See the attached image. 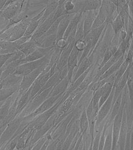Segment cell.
Segmentation results:
<instances>
[{
	"mask_svg": "<svg viewBox=\"0 0 133 150\" xmlns=\"http://www.w3.org/2000/svg\"><path fill=\"white\" fill-rule=\"evenodd\" d=\"M50 59L44 62L41 65L30 74L23 76L18 91L19 96H20L27 91L38 76L45 70L48 65Z\"/></svg>",
	"mask_w": 133,
	"mask_h": 150,
	"instance_id": "cell-1",
	"label": "cell"
},
{
	"mask_svg": "<svg viewBox=\"0 0 133 150\" xmlns=\"http://www.w3.org/2000/svg\"><path fill=\"white\" fill-rule=\"evenodd\" d=\"M31 20L24 19L5 30L4 34L7 37L6 40L14 42L24 36Z\"/></svg>",
	"mask_w": 133,
	"mask_h": 150,
	"instance_id": "cell-2",
	"label": "cell"
},
{
	"mask_svg": "<svg viewBox=\"0 0 133 150\" xmlns=\"http://www.w3.org/2000/svg\"><path fill=\"white\" fill-rule=\"evenodd\" d=\"M126 93L125 91L122 92V103L120 111L114 118L113 125V132H112V147L111 150H116L117 143L118 141L119 135L121 130L122 124L123 115L124 108L126 101Z\"/></svg>",
	"mask_w": 133,
	"mask_h": 150,
	"instance_id": "cell-3",
	"label": "cell"
},
{
	"mask_svg": "<svg viewBox=\"0 0 133 150\" xmlns=\"http://www.w3.org/2000/svg\"><path fill=\"white\" fill-rule=\"evenodd\" d=\"M23 118L16 117L7 125L0 138V146L15 137L18 130L22 124Z\"/></svg>",
	"mask_w": 133,
	"mask_h": 150,
	"instance_id": "cell-4",
	"label": "cell"
},
{
	"mask_svg": "<svg viewBox=\"0 0 133 150\" xmlns=\"http://www.w3.org/2000/svg\"><path fill=\"white\" fill-rule=\"evenodd\" d=\"M53 51V50L51 53L40 59L33 61V62H27L19 66L13 74L17 76L23 77L30 74V73L32 72L34 70H36L37 68L41 65L46 61L50 59L51 54Z\"/></svg>",
	"mask_w": 133,
	"mask_h": 150,
	"instance_id": "cell-5",
	"label": "cell"
},
{
	"mask_svg": "<svg viewBox=\"0 0 133 150\" xmlns=\"http://www.w3.org/2000/svg\"><path fill=\"white\" fill-rule=\"evenodd\" d=\"M24 1H7L1 11L4 17L9 21L21 11Z\"/></svg>",
	"mask_w": 133,
	"mask_h": 150,
	"instance_id": "cell-6",
	"label": "cell"
},
{
	"mask_svg": "<svg viewBox=\"0 0 133 150\" xmlns=\"http://www.w3.org/2000/svg\"><path fill=\"white\" fill-rule=\"evenodd\" d=\"M94 55L92 52L89 56L86 57L82 61L74 71V77L72 79V83L93 66L94 63Z\"/></svg>",
	"mask_w": 133,
	"mask_h": 150,
	"instance_id": "cell-7",
	"label": "cell"
},
{
	"mask_svg": "<svg viewBox=\"0 0 133 150\" xmlns=\"http://www.w3.org/2000/svg\"><path fill=\"white\" fill-rule=\"evenodd\" d=\"M108 24L106 22L100 27L92 29L89 33L84 38L83 40H84L90 41L91 42L93 50L99 42L103 30Z\"/></svg>",
	"mask_w": 133,
	"mask_h": 150,
	"instance_id": "cell-8",
	"label": "cell"
},
{
	"mask_svg": "<svg viewBox=\"0 0 133 150\" xmlns=\"http://www.w3.org/2000/svg\"><path fill=\"white\" fill-rule=\"evenodd\" d=\"M54 13L55 12L39 25L38 28L32 36L30 40H35L42 37L48 31L54 22L53 17Z\"/></svg>",
	"mask_w": 133,
	"mask_h": 150,
	"instance_id": "cell-9",
	"label": "cell"
},
{
	"mask_svg": "<svg viewBox=\"0 0 133 150\" xmlns=\"http://www.w3.org/2000/svg\"><path fill=\"white\" fill-rule=\"evenodd\" d=\"M25 58L13 61L8 64H4L1 68L3 70V71L1 75V81L3 80L8 76L13 74L19 66L27 63Z\"/></svg>",
	"mask_w": 133,
	"mask_h": 150,
	"instance_id": "cell-10",
	"label": "cell"
},
{
	"mask_svg": "<svg viewBox=\"0 0 133 150\" xmlns=\"http://www.w3.org/2000/svg\"><path fill=\"white\" fill-rule=\"evenodd\" d=\"M99 10L88 11L83 13L84 18L83 28L85 35L84 37L88 35L92 30L93 23Z\"/></svg>",
	"mask_w": 133,
	"mask_h": 150,
	"instance_id": "cell-11",
	"label": "cell"
},
{
	"mask_svg": "<svg viewBox=\"0 0 133 150\" xmlns=\"http://www.w3.org/2000/svg\"><path fill=\"white\" fill-rule=\"evenodd\" d=\"M75 42L70 43L62 50L59 59L56 67V71H59L67 65L68 60L70 54L74 47Z\"/></svg>",
	"mask_w": 133,
	"mask_h": 150,
	"instance_id": "cell-12",
	"label": "cell"
},
{
	"mask_svg": "<svg viewBox=\"0 0 133 150\" xmlns=\"http://www.w3.org/2000/svg\"><path fill=\"white\" fill-rule=\"evenodd\" d=\"M54 47H55L48 48L37 47L32 53L26 57V60L27 62H31L44 58L51 53L53 51Z\"/></svg>",
	"mask_w": 133,
	"mask_h": 150,
	"instance_id": "cell-13",
	"label": "cell"
},
{
	"mask_svg": "<svg viewBox=\"0 0 133 150\" xmlns=\"http://www.w3.org/2000/svg\"><path fill=\"white\" fill-rule=\"evenodd\" d=\"M125 109L124 108L123 115L122 124L119 135L118 142L120 150H124L125 143L128 132V124L127 121V114Z\"/></svg>",
	"mask_w": 133,
	"mask_h": 150,
	"instance_id": "cell-14",
	"label": "cell"
},
{
	"mask_svg": "<svg viewBox=\"0 0 133 150\" xmlns=\"http://www.w3.org/2000/svg\"><path fill=\"white\" fill-rule=\"evenodd\" d=\"M33 41L36 42L38 47H53L55 46L57 43V35H52L46 36H42L40 38Z\"/></svg>",
	"mask_w": 133,
	"mask_h": 150,
	"instance_id": "cell-15",
	"label": "cell"
},
{
	"mask_svg": "<svg viewBox=\"0 0 133 150\" xmlns=\"http://www.w3.org/2000/svg\"><path fill=\"white\" fill-rule=\"evenodd\" d=\"M45 8L41 11L39 13L36 15L30 20L29 25L27 28L24 36H32L36 29L38 28L40 23L41 19L44 13Z\"/></svg>",
	"mask_w": 133,
	"mask_h": 150,
	"instance_id": "cell-16",
	"label": "cell"
},
{
	"mask_svg": "<svg viewBox=\"0 0 133 150\" xmlns=\"http://www.w3.org/2000/svg\"><path fill=\"white\" fill-rule=\"evenodd\" d=\"M114 91H115V87L113 86V90H112L110 95L103 104L100 112H99L98 119L99 122H100L106 117L107 113H108V111H109L111 107L112 103L113 102Z\"/></svg>",
	"mask_w": 133,
	"mask_h": 150,
	"instance_id": "cell-17",
	"label": "cell"
},
{
	"mask_svg": "<svg viewBox=\"0 0 133 150\" xmlns=\"http://www.w3.org/2000/svg\"><path fill=\"white\" fill-rule=\"evenodd\" d=\"M130 66L128 67L127 70H126L124 74L119 80L116 86L114 98L113 100V104H114L117 98L119 95L122 92L123 90L125 88L128 81V76H129L130 72Z\"/></svg>",
	"mask_w": 133,
	"mask_h": 150,
	"instance_id": "cell-18",
	"label": "cell"
},
{
	"mask_svg": "<svg viewBox=\"0 0 133 150\" xmlns=\"http://www.w3.org/2000/svg\"><path fill=\"white\" fill-rule=\"evenodd\" d=\"M74 15V14H69L65 15L61 20L57 33V40L64 38V34L68 26L70 21Z\"/></svg>",
	"mask_w": 133,
	"mask_h": 150,
	"instance_id": "cell-19",
	"label": "cell"
},
{
	"mask_svg": "<svg viewBox=\"0 0 133 150\" xmlns=\"http://www.w3.org/2000/svg\"><path fill=\"white\" fill-rule=\"evenodd\" d=\"M18 50L14 42L0 40V54H13Z\"/></svg>",
	"mask_w": 133,
	"mask_h": 150,
	"instance_id": "cell-20",
	"label": "cell"
},
{
	"mask_svg": "<svg viewBox=\"0 0 133 150\" xmlns=\"http://www.w3.org/2000/svg\"><path fill=\"white\" fill-rule=\"evenodd\" d=\"M101 5L104 9L107 15L106 22L108 24L111 23L113 21V14L115 11L116 10V6L112 1H103Z\"/></svg>",
	"mask_w": 133,
	"mask_h": 150,
	"instance_id": "cell-21",
	"label": "cell"
},
{
	"mask_svg": "<svg viewBox=\"0 0 133 150\" xmlns=\"http://www.w3.org/2000/svg\"><path fill=\"white\" fill-rule=\"evenodd\" d=\"M37 47L36 42L30 39L28 42L18 46L17 48L18 50L23 52L27 57L32 53Z\"/></svg>",
	"mask_w": 133,
	"mask_h": 150,
	"instance_id": "cell-22",
	"label": "cell"
},
{
	"mask_svg": "<svg viewBox=\"0 0 133 150\" xmlns=\"http://www.w3.org/2000/svg\"><path fill=\"white\" fill-rule=\"evenodd\" d=\"M118 48V47L117 46L116 44H113L112 43L110 45L106 50V52L104 54L102 61L98 68V71L100 70L104 66V65L113 57V55L116 52Z\"/></svg>",
	"mask_w": 133,
	"mask_h": 150,
	"instance_id": "cell-23",
	"label": "cell"
},
{
	"mask_svg": "<svg viewBox=\"0 0 133 150\" xmlns=\"http://www.w3.org/2000/svg\"><path fill=\"white\" fill-rule=\"evenodd\" d=\"M23 77L14 74L10 75L3 80L1 81L3 84V88H9L20 84Z\"/></svg>",
	"mask_w": 133,
	"mask_h": 150,
	"instance_id": "cell-24",
	"label": "cell"
},
{
	"mask_svg": "<svg viewBox=\"0 0 133 150\" xmlns=\"http://www.w3.org/2000/svg\"><path fill=\"white\" fill-rule=\"evenodd\" d=\"M58 1H48L45 8L43 16L41 19L40 23L44 22L48 17L53 13L58 6Z\"/></svg>",
	"mask_w": 133,
	"mask_h": 150,
	"instance_id": "cell-25",
	"label": "cell"
},
{
	"mask_svg": "<svg viewBox=\"0 0 133 150\" xmlns=\"http://www.w3.org/2000/svg\"><path fill=\"white\" fill-rule=\"evenodd\" d=\"M83 13H78L75 14L72 16L69 23L68 26L65 34H64V38L66 40L69 34L77 28L79 21L82 16Z\"/></svg>",
	"mask_w": 133,
	"mask_h": 150,
	"instance_id": "cell-26",
	"label": "cell"
},
{
	"mask_svg": "<svg viewBox=\"0 0 133 150\" xmlns=\"http://www.w3.org/2000/svg\"><path fill=\"white\" fill-rule=\"evenodd\" d=\"M125 60V56L124 55L117 62H116L115 64L110 67L102 76H101V77L99 78V81L102 80L104 79L108 78L110 76H112V75L116 73V72L118 70L121 66L122 65V64L124 62Z\"/></svg>",
	"mask_w": 133,
	"mask_h": 150,
	"instance_id": "cell-27",
	"label": "cell"
},
{
	"mask_svg": "<svg viewBox=\"0 0 133 150\" xmlns=\"http://www.w3.org/2000/svg\"><path fill=\"white\" fill-rule=\"evenodd\" d=\"M20 86V84L10 87L3 88L0 90V103L5 101L18 92Z\"/></svg>",
	"mask_w": 133,
	"mask_h": 150,
	"instance_id": "cell-28",
	"label": "cell"
},
{
	"mask_svg": "<svg viewBox=\"0 0 133 150\" xmlns=\"http://www.w3.org/2000/svg\"><path fill=\"white\" fill-rule=\"evenodd\" d=\"M107 18V16L106 11L101 5L98 11L97 15L94 20L93 27H92V29L97 28L102 25L103 24L106 22Z\"/></svg>",
	"mask_w": 133,
	"mask_h": 150,
	"instance_id": "cell-29",
	"label": "cell"
},
{
	"mask_svg": "<svg viewBox=\"0 0 133 150\" xmlns=\"http://www.w3.org/2000/svg\"><path fill=\"white\" fill-rule=\"evenodd\" d=\"M13 95L5 101L4 103L2 104V106L0 107V122L5 118L9 112V110L14 101L13 100L14 96H13Z\"/></svg>",
	"mask_w": 133,
	"mask_h": 150,
	"instance_id": "cell-30",
	"label": "cell"
},
{
	"mask_svg": "<svg viewBox=\"0 0 133 150\" xmlns=\"http://www.w3.org/2000/svg\"><path fill=\"white\" fill-rule=\"evenodd\" d=\"M102 1L87 0L85 1L83 13L90 11H98L102 4Z\"/></svg>",
	"mask_w": 133,
	"mask_h": 150,
	"instance_id": "cell-31",
	"label": "cell"
},
{
	"mask_svg": "<svg viewBox=\"0 0 133 150\" xmlns=\"http://www.w3.org/2000/svg\"><path fill=\"white\" fill-rule=\"evenodd\" d=\"M30 97V93L29 90L26 91L23 94L20 96L18 101L17 106L16 108V117L20 113L22 110L25 106L29 100Z\"/></svg>",
	"mask_w": 133,
	"mask_h": 150,
	"instance_id": "cell-32",
	"label": "cell"
},
{
	"mask_svg": "<svg viewBox=\"0 0 133 150\" xmlns=\"http://www.w3.org/2000/svg\"><path fill=\"white\" fill-rule=\"evenodd\" d=\"M130 65H131V64L125 59L122 65L121 66L115 74L114 87H115L116 86V85L119 81V80L122 77L123 75L124 74L125 72L128 69V67Z\"/></svg>",
	"mask_w": 133,
	"mask_h": 150,
	"instance_id": "cell-33",
	"label": "cell"
},
{
	"mask_svg": "<svg viewBox=\"0 0 133 150\" xmlns=\"http://www.w3.org/2000/svg\"><path fill=\"white\" fill-rule=\"evenodd\" d=\"M127 84V86L129 92L132 108L133 106V63H132L131 65L130 66L129 75Z\"/></svg>",
	"mask_w": 133,
	"mask_h": 150,
	"instance_id": "cell-34",
	"label": "cell"
},
{
	"mask_svg": "<svg viewBox=\"0 0 133 150\" xmlns=\"http://www.w3.org/2000/svg\"><path fill=\"white\" fill-rule=\"evenodd\" d=\"M69 82L70 81L68 78L66 77V78L62 80L60 83L54 86L52 91V94H58V93L65 91L67 88Z\"/></svg>",
	"mask_w": 133,
	"mask_h": 150,
	"instance_id": "cell-35",
	"label": "cell"
},
{
	"mask_svg": "<svg viewBox=\"0 0 133 150\" xmlns=\"http://www.w3.org/2000/svg\"><path fill=\"white\" fill-rule=\"evenodd\" d=\"M65 1H58V5L54 14L53 20L54 22L62 16L67 15L64 9V3Z\"/></svg>",
	"mask_w": 133,
	"mask_h": 150,
	"instance_id": "cell-36",
	"label": "cell"
},
{
	"mask_svg": "<svg viewBox=\"0 0 133 150\" xmlns=\"http://www.w3.org/2000/svg\"><path fill=\"white\" fill-rule=\"evenodd\" d=\"M122 92L118 96L116 100L114 102V106H113V111H112L111 115V120L114 119L116 116L117 115L120 111V108H121V103H122Z\"/></svg>",
	"mask_w": 133,
	"mask_h": 150,
	"instance_id": "cell-37",
	"label": "cell"
},
{
	"mask_svg": "<svg viewBox=\"0 0 133 150\" xmlns=\"http://www.w3.org/2000/svg\"><path fill=\"white\" fill-rule=\"evenodd\" d=\"M80 52L75 47H74L69 56L68 60L67 67L68 69L76 61H78L79 56Z\"/></svg>",
	"mask_w": 133,
	"mask_h": 150,
	"instance_id": "cell-38",
	"label": "cell"
},
{
	"mask_svg": "<svg viewBox=\"0 0 133 150\" xmlns=\"http://www.w3.org/2000/svg\"><path fill=\"white\" fill-rule=\"evenodd\" d=\"M83 15L82 16L77 26L75 39V42L78 40L83 39L84 36H85L83 28Z\"/></svg>",
	"mask_w": 133,
	"mask_h": 150,
	"instance_id": "cell-39",
	"label": "cell"
},
{
	"mask_svg": "<svg viewBox=\"0 0 133 150\" xmlns=\"http://www.w3.org/2000/svg\"><path fill=\"white\" fill-rule=\"evenodd\" d=\"M65 16H62V17L60 18H58V19L55 21V22H54L49 30L43 36H50V35H57V30H58V25H59L60 22L62 19Z\"/></svg>",
	"mask_w": 133,
	"mask_h": 150,
	"instance_id": "cell-40",
	"label": "cell"
},
{
	"mask_svg": "<svg viewBox=\"0 0 133 150\" xmlns=\"http://www.w3.org/2000/svg\"><path fill=\"white\" fill-rule=\"evenodd\" d=\"M64 9L67 15L72 14L75 8V4L73 1H65L64 3Z\"/></svg>",
	"mask_w": 133,
	"mask_h": 150,
	"instance_id": "cell-41",
	"label": "cell"
},
{
	"mask_svg": "<svg viewBox=\"0 0 133 150\" xmlns=\"http://www.w3.org/2000/svg\"><path fill=\"white\" fill-rule=\"evenodd\" d=\"M86 43L84 40H78L75 42V47L80 53L82 52L86 46Z\"/></svg>",
	"mask_w": 133,
	"mask_h": 150,
	"instance_id": "cell-42",
	"label": "cell"
},
{
	"mask_svg": "<svg viewBox=\"0 0 133 150\" xmlns=\"http://www.w3.org/2000/svg\"><path fill=\"white\" fill-rule=\"evenodd\" d=\"M68 45V44L66 40L63 38L57 40L55 46L59 48V49L63 50L65 49Z\"/></svg>",
	"mask_w": 133,
	"mask_h": 150,
	"instance_id": "cell-43",
	"label": "cell"
},
{
	"mask_svg": "<svg viewBox=\"0 0 133 150\" xmlns=\"http://www.w3.org/2000/svg\"><path fill=\"white\" fill-rule=\"evenodd\" d=\"M32 36H23V37L19 39L16 40L14 41V42L15 43V45L16 47H18V46L21 45L23 43H25L28 41L30 40L31 39Z\"/></svg>",
	"mask_w": 133,
	"mask_h": 150,
	"instance_id": "cell-44",
	"label": "cell"
},
{
	"mask_svg": "<svg viewBox=\"0 0 133 150\" xmlns=\"http://www.w3.org/2000/svg\"><path fill=\"white\" fill-rule=\"evenodd\" d=\"M13 54H0V69L4 65L7 60L12 56Z\"/></svg>",
	"mask_w": 133,
	"mask_h": 150,
	"instance_id": "cell-45",
	"label": "cell"
},
{
	"mask_svg": "<svg viewBox=\"0 0 133 150\" xmlns=\"http://www.w3.org/2000/svg\"><path fill=\"white\" fill-rule=\"evenodd\" d=\"M46 139L43 138L39 140L38 142L35 144L32 148L31 150H40L44 145V143L46 142Z\"/></svg>",
	"mask_w": 133,
	"mask_h": 150,
	"instance_id": "cell-46",
	"label": "cell"
},
{
	"mask_svg": "<svg viewBox=\"0 0 133 150\" xmlns=\"http://www.w3.org/2000/svg\"><path fill=\"white\" fill-rule=\"evenodd\" d=\"M100 138V134H98L94 139V143L92 145V150H98L99 149Z\"/></svg>",
	"mask_w": 133,
	"mask_h": 150,
	"instance_id": "cell-47",
	"label": "cell"
},
{
	"mask_svg": "<svg viewBox=\"0 0 133 150\" xmlns=\"http://www.w3.org/2000/svg\"><path fill=\"white\" fill-rule=\"evenodd\" d=\"M120 31L121 32H120V36H119V44L121 43L123 41L126 39L127 37V33L125 30H121Z\"/></svg>",
	"mask_w": 133,
	"mask_h": 150,
	"instance_id": "cell-48",
	"label": "cell"
},
{
	"mask_svg": "<svg viewBox=\"0 0 133 150\" xmlns=\"http://www.w3.org/2000/svg\"><path fill=\"white\" fill-rule=\"evenodd\" d=\"M58 142H59L58 141L56 140L52 142L51 144H49L46 150H56Z\"/></svg>",
	"mask_w": 133,
	"mask_h": 150,
	"instance_id": "cell-49",
	"label": "cell"
},
{
	"mask_svg": "<svg viewBox=\"0 0 133 150\" xmlns=\"http://www.w3.org/2000/svg\"><path fill=\"white\" fill-rule=\"evenodd\" d=\"M49 144V141L48 140H46L45 143H44L41 148L40 150H46Z\"/></svg>",
	"mask_w": 133,
	"mask_h": 150,
	"instance_id": "cell-50",
	"label": "cell"
},
{
	"mask_svg": "<svg viewBox=\"0 0 133 150\" xmlns=\"http://www.w3.org/2000/svg\"><path fill=\"white\" fill-rule=\"evenodd\" d=\"M9 142H10V140L8 142L4 144V145L1 146V148H0V150H5L6 148L7 147V146H8V145L9 144Z\"/></svg>",
	"mask_w": 133,
	"mask_h": 150,
	"instance_id": "cell-51",
	"label": "cell"
},
{
	"mask_svg": "<svg viewBox=\"0 0 133 150\" xmlns=\"http://www.w3.org/2000/svg\"><path fill=\"white\" fill-rule=\"evenodd\" d=\"M132 38V43L130 45V47L129 50L128 51H130V52H131L132 53V54L133 55V37Z\"/></svg>",
	"mask_w": 133,
	"mask_h": 150,
	"instance_id": "cell-52",
	"label": "cell"
},
{
	"mask_svg": "<svg viewBox=\"0 0 133 150\" xmlns=\"http://www.w3.org/2000/svg\"><path fill=\"white\" fill-rule=\"evenodd\" d=\"M3 84H2V82L1 81H0V90H2L3 88Z\"/></svg>",
	"mask_w": 133,
	"mask_h": 150,
	"instance_id": "cell-53",
	"label": "cell"
},
{
	"mask_svg": "<svg viewBox=\"0 0 133 150\" xmlns=\"http://www.w3.org/2000/svg\"><path fill=\"white\" fill-rule=\"evenodd\" d=\"M2 71H3L2 69H0V81H1V75H2Z\"/></svg>",
	"mask_w": 133,
	"mask_h": 150,
	"instance_id": "cell-54",
	"label": "cell"
},
{
	"mask_svg": "<svg viewBox=\"0 0 133 150\" xmlns=\"http://www.w3.org/2000/svg\"><path fill=\"white\" fill-rule=\"evenodd\" d=\"M1 146H0V148H1Z\"/></svg>",
	"mask_w": 133,
	"mask_h": 150,
	"instance_id": "cell-55",
	"label": "cell"
},
{
	"mask_svg": "<svg viewBox=\"0 0 133 150\" xmlns=\"http://www.w3.org/2000/svg\"></svg>",
	"mask_w": 133,
	"mask_h": 150,
	"instance_id": "cell-56",
	"label": "cell"
}]
</instances>
